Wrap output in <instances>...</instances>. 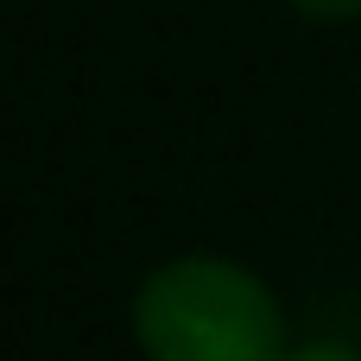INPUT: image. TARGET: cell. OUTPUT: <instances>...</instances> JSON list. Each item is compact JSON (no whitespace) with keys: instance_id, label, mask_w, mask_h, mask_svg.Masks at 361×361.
I'll return each mask as SVG.
<instances>
[{"instance_id":"1","label":"cell","mask_w":361,"mask_h":361,"mask_svg":"<svg viewBox=\"0 0 361 361\" xmlns=\"http://www.w3.org/2000/svg\"><path fill=\"white\" fill-rule=\"evenodd\" d=\"M146 361H286L292 324L279 292L228 254H171L133 292Z\"/></svg>"},{"instance_id":"2","label":"cell","mask_w":361,"mask_h":361,"mask_svg":"<svg viewBox=\"0 0 361 361\" xmlns=\"http://www.w3.org/2000/svg\"><path fill=\"white\" fill-rule=\"evenodd\" d=\"M286 361H361V349L343 336H311V343H292Z\"/></svg>"},{"instance_id":"3","label":"cell","mask_w":361,"mask_h":361,"mask_svg":"<svg viewBox=\"0 0 361 361\" xmlns=\"http://www.w3.org/2000/svg\"><path fill=\"white\" fill-rule=\"evenodd\" d=\"M292 13H305V19H317V25H349L361 19V0H286Z\"/></svg>"}]
</instances>
